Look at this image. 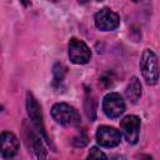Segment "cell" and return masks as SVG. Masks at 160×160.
<instances>
[{
    "label": "cell",
    "mask_w": 160,
    "mask_h": 160,
    "mask_svg": "<svg viewBox=\"0 0 160 160\" xmlns=\"http://www.w3.org/2000/svg\"><path fill=\"white\" fill-rule=\"evenodd\" d=\"M96 140L98 144L104 148H115L121 141V134L112 126L101 125L98 128L96 131Z\"/></svg>",
    "instance_id": "8"
},
{
    "label": "cell",
    "mask_w": 160,
    "mask_h": 160,
    "mask_svg": "<svg viewBox=\"0 0 160 160\" xmlns=\"http://www.w3.org/2000/svg\"><path fill=\"white\" fill-rule=\"evenodd\" d=\"M125 95L128 98V100L132 104H136L140 98H141V84H140V80L136 78V76H132L126 86V90H125Z\"/></svg>",
    "instance_id": "11"
},
{
    "label": "cell",
    "mask_w": 160,
    "mask_h": 160,
    "mask_svg": "<svg viewBox=\"0 0 160 160\" xmlns=\"http://www.w3.org/2000/svg\"><path fill=\"white\" fill-rule=\"evenodd\" d=\"M19 140L15 134L10 131L1 132V158L2 159H12L19 152Z\"/></svg>",
    "instance_id": "9"
},
{
    "label": "cell",
    "mask_w": 160,
    "mask_h": 160,
    "mask_svg": "<svg viewBox=\"0 0 160 160\" xmlns=\"http://www.w3.org/2000/svg\"><path fill=\"white\" fill-rule=\"evenodd\" d=\"M26 111H28V115L30 118V120L32 121L34 126L36 128V130L39 131L40 136L48 142L50 144V139L46 134V130H45V125H44V120H42V114H41V108L38 102V100L35 99V96L28 91L26 92Z\"/></svg>",
    "instance_id": "3"
},
{
    "label": "cell",
    "mask_w": 160,
    "mask_h": 160,
    "mask_svg": "<svg viewBox=\"0 0 160 160\" xmlns=\"http://www.w3.org/2000/svg\"><path fill=\"white\" fill-rule=\"evenodd\" d=\"M102 111L110 119H116L125 111V101L118 92H109L102 100Z\"/></svg>",
    "instance_id": "6"
},
{
    "label": "cell",
    "mask_w": 160,
    "mask_h": 160,
    "mask_svg": "<svg viewBox=\"0 0 160 160\" xmlns=\"http://www.w3.org/2000/svg\"><path fill=\"white\" fill-rule=\"evenodd\" d=\"M141 75L148 85H156L160 76V64L156 54L151 49H144L140 59Z\"/></svg>",
    "instance_id": "1"
},
{
    "label": "cell",
    "mask_w": 160,
    "mask_h": 160,
    "mask_svg": "<svg viewBox=\"0 0 160 160\" xmlns=\"http://www.w3.org/2000/svg\"><path fill=\"white\" fill-rule=\"evenodd\" d=\"M69 58L71 62L76 65H84L89 62L91 58V51L90 48L82 41L76 38L70 39L69 41Z\"/></svg>",
    "instance_id": "5"
},
{
    "label": "cell",
    "mask_w": 160,
    "mask_h": 160,
    "mask_svg": "<svg viewBox=\"0 0 160 160\" xmlns=\"http://www.w3.org/2000/svg\"><path fill=\"white\" fill-rule=\"evenodd\" d=\"M64 74H65L64 66H62L61 64H55V65H54V69H52L54 84H59V82H61L62 79H64Z\"/></svg>",
    "instance_id": "13"
},
{
    "label": "cell",
    "mask_w": 160,
    "mask_h": 160,
    "mask_svg": "<svg viewBox=\"0 0 160 160\" xmlns=\"http://www.w3.org/2000/svg\"><path fill=\"white\" fill-rule=\"evenodd\" d=\"M95 26L101 31H112L120 25L119 15L109 8L100 9L94 16Z\"/></svg>",
    "instance_id": "4"
},
{
    "label": "cell",
    "mask_w": 160,
    "mask_h": 160,
    "mask_svg": "<svg viewBox=\"0 0 160 160\" xmlns=\"http://www.w3.org/2000/svg\"><path fill=\"white\" fill-rule=\"evenodd\" d=\"M112 160H125V158L124 156H120V155H116V156H114Z\"/></svg>",
    "instance_id": "17"
},
{
    "label": "cell",
    "mask_w": 160,
    "mask_h": 160,
    "mask_svg": "<svg viewBox=\"0 0 160 160\" xmlns=\"http://www.w3.org/2000/svg\"><path fill=\"white\" fill-rule=\"evenodd\" d=\"M139 160H152V158L149 156V155H142V156H140Z\"/></svg>",
    "instance_id": "16"
},
{
    "label": "cell",
    "mask_w": 160,
    "mask_h": 160,
    "mask_svg": "<svg viewBox=\"0 0 160 160\" xmlns=\"http://www.w3.org/2000/svg\"><path fill=\"white\" fill-rule=\"evenodd\" d=\"M26 141H28V146L31 149V151L34 152V155L36 156L38 160H45L46 159V150L41 142V136H39L38 134H35L31 129L26 130Z\"/></svg>",
    "instance_id": "10"
},
{
    "label": "cell",
    "mask_w": 160,
    "mask_h": 160,
    "mask_svg": "<svg viewBox=\"0 0 160 160\" xmlns=\"http://www.w3.org/2000/svg\"><path fill=\"white\" fill-rule=\"evenodd\" d=\"M72 142H74L75 146H78V148H82V146H85V145L88 144V136H86L84 132H80L79 136L74 138Z\"/></svg>",
    "instance_id": "15"
},
{
    "label": "cell",
    "mask_w": 160,
    "mask_h": 160,
    "mask_svg": "<svg viewBox=\"0 0 160 160\" xmlns=\"http://www.w3.org/2000/svg\"><path fill=\"white\" fill-rule=\"evenodd\" d=\"M86 160H108V158H106V155L99 148L94 146V148H91Z\"/></svg>",
    "instance_id": "14"
},
{
    "label": "cell",
    "mask_w": 160,
    "mask_h": 160,
    "mask_svg": "<svg viewBox=\"0 0 160 160\" xmlns=\"http://www.w3.org/2000/svg\"><path fill=\"white\" fill-rule=\"evenodd\" d=\"M120 129L129 144H136L140 132V119L136 115H128L121 120Z\"/></svg>",
    "instance_id": "7"
},
{
    "label": "cell",
    "mask_w": 160,
    "mask_h": 160,
    "mask_svg": "<svg viewBox=\"0 0 160 160\" xmlns=\"http://www.w3.org/2000/svg\"><path fill=\"white\" fill-rule=\"evenodd\" d=\"M96 101L94 100V98H91V92H86L85 96V112L86 116L90 119V121H94L95 119V114H96Z\"/></svg>",
    "instance_id": "12"
},
{
    "label": "cell",
    "mask_w": 160,
    "mask_h": 160,
    "mask_svg": "<svg viewBox=\"0 0 160 160\" xmlns=\"http://www.w3.org/2000/svg\"><path fill=\"white\" fill-rule=\"evenodd\" d=\"M52 119L62 126H78L80 124V114L74 106L66 102H56L51 108Z\"/></svg>",
    "instance_id": "2"
}]
</instances>
